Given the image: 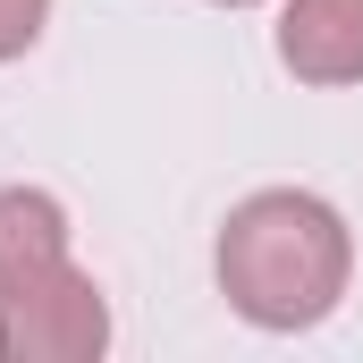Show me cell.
<instances>
[{"label": "cell", "mask_w": 363, "mask_h": 363, "mask_svg": "<svg viewBox=\"0 0 363 363\" xmlns=\"http://www.w3.org/2000/svg\"><path fill=\"white\" fill-rule=\"evenodd\" d=\"M211 279H220L228 313L271 338L321 330L355 287V228L313 186H262L220 220Z\"/></svg>", "instance_id": "6da1fadb"}, {"label": "cell", "mask_w": 363, "mask_h": 363, "mask_svg": "<svg viewBox=\"0 0 363 363\" xmlns=\"http://www.w3.org/2000/svg\"><path fill=\"white\" fill-rule=\"evenodd\" d=\"M101 347H110V296L93 287V271H77V254L0 287V363H93Z\"/></svg>", "instance_id": "7a4b0ae2"}, {"label": "cell", "mask_w": 363, "mask_h": 363, "mask_svg": "<svg viewBox=\"0 0 363 363\" xmlns=\"http://www.w3.org/2000/svg\"><path fill=\"white\" fill-rule=\"evenodd\" d=\"M43 26H51V0H0V68L26 60L43 43Z\"/></svg>", "instance_id": "5b68a950"}, {"label": "cell", "mask_w": 363, "mask_h": 363, "mask_svg": "<svg viewBox=\"0 0 363 363\" xmlns=\"http://www.w3.org/2000/svg\"><path fill=\"white\" fill-rule=\"evenodd\" d=\"M68 262V203L43 186H0V287Z\"/></svg>", "instance_id": "277c9868"}, {"label": "cell", "mask_w": 363, "mask_h": 363, "mask_svg": "<svg viewBox=\"0 0 363 363\" xmlns=\"http://www.w3.org/2000/svg\"><path fill=\"white\" fill-rule=\"evenodd\" d=\"M279 68L296 85H363V0H287L279 9Z\"/></svg>", "instance_id": "3957f363"}, {"label": "cell", "mask_w": 363, "mask_h": 363, "mask_svg": "<svg viewBox=\"0 0 363 363\" xmlns=\"http://www.w3.org/2000/svg\"><path fill=\"white\" fill-rule=\"evenodd\" d=\"M211 9H262V0H211Z\"/></svg>", "instance_id": "8992f818"}]
</instances>
